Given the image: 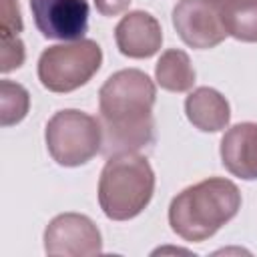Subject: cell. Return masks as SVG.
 I'll return each instance as SVG.
<instances>
[{"mask_svg": "<svg viewBox=\"0 0 257 257\" xmlns=\"http://www.w3.org/2000/svg\"><path fill=\"white\" fill-rule=\"evenodd\" d=\"M155 100L157 86L139 68L116 70L104 80L98 90V122L100 153L106 159L139 153L155 143Z\"/></svg>", "mask_w": 257, "mask_h": 257, "instance_id": "cell-1", "label": "cell"}, {"mask_svg": "<svg viewBox=\"0 0 257 257\" xmlns=\"http://www.w3.org/2000/svg\"><path fill=\"white\" fill-rule=\"evenodd\" d=\"M239 209V187L229 179L209 177L173 197L169 205V225L183 241L201 243L227 225Z\"/></svg>", "mask_w": 257, "mask_h": 257, "instance_id": "cell-2", "label": "cell"}, {"mask_svg": "<svg viewBox=\"0 0 257 257\" xmlns=\"http://www.w3.org/2000/svg\"><path fill=\"white\" fill-rule=\"evenodd\" d=\"M155 193V171L145 155L124 153L108 157L98 177V205L110 221L141 215Z\"/></svg>", "mask_w": 257, "mask_h": 257, "instance_id": "cell-3", "label": "cell"}, {"mask_svg": "<svg viewBox=\"0 0 257 257\" xmlns=\"http://www.w3.org/2000/svg\"><path fill=\"white\" fill-rule=\"evenodd\" d=\"M102 50L90 38L48 46L38 58V80L50 92H72L84 86L100 68Z\"/></svg>", "mask_w": 257, "mask_h": 257, "instance_id": "cell-4", "label": "cell"}, {"mask_svg": "<svg viewBox=\"0 0 257 257\" xmlns=\"http://www.w3.org/2000/svg\"><path fill=\"white\" fill-rule=\"evenodd\" d=\"M46 149L60 167H80L100 153L102 131L98 116L78 108L54 112L44 131Z\"/></svg>", "mask_w": 257, "mask_h": 257, "instance_id": "cell-5", "label": "cell"}, {"mask_svg": "<svg viewBox=\"0 0 257 257\" xmlns=\"http://www.w3.org/2000/svg\"><path fill=\"white\" fill-rule=\"evenodd\" d=\"M173 26L179 38L197 50L215 48L229 36L217 0H179L173 8Z\"/></svg>", "mask_w": 257, "mask_h": 257, "instance_id": "cell-6", "label": "cell"}, {"mask_svg": "<svg viewBox=\"0 0 257 257\" xmlns=\"http://www.w3.org/2000/svg\"><path fill=\"white\" fill-rule=\"evenodd\" d=\"M46 255L92 257L102 253V237L94 221L82 213H60L44 229Z\"/></svg>", "mask_w": 257, "mask_h": 257, "instance_id": "cell-7", "label": "cell"}, {"mask_svg": "<svg viewBox=\"0 0 257 257\" xmlns=\"http://www.w3.org/2000/svg\"><path fill=\"white\" fill-rule=\"evenodd\" d=\"M30 12L38 32L48 40H80L88 30L86 0H30Z\"/></svg>", "mask_w": 257, "mask_h": 257, "instance_id": "cell-8", "label": "cell"}, {"mask_svg": "<svg viewBox=\"0 0 257 257\" xmlns=\"http://www.w3.org/2000/svg\"><path fill=\"white\" fill-rule=\"evenodd\" d=\"M114 42L122 56L151 58L161 50L163 28L153 14L145 10H133L124 14L114 26Z\"/></svg>", "mask_w": 257, "mask_h": 257, "instance_id": "cell-9", "label": "cell"}, {"mask_svg": "<svg viewBox=\"0 0 257 257\" xmlns=\"http://www.w3.org/2000/svg\"><path fill=\"white\" fill-rule=\"evenodd\" d=\"M223 167L243 181L257 179V122H237L229 126L219 147Z\"/></svg>", "mask_w": 257, "mask_h": 257, "instance_id": "cell-10", "label": "cell"}, {"mask_svg": "<svg viewBox=\"0 0 257 257\" xmlns=\"http://www.w3.org/2000/svg\"><path fill=\"white\" fill-rule=\"evenodd\" d=\"M185 114L189 122L203 133H219L227 128L231 120L227 98L211 86H197L189 92L185 98Z\"/></svg>", "mask_w": 257, "mask_h": 257, "instance_id": "cell-11", "label": "cell"}, {"mask_svg": "<svg viewBox=\"0 0 257 257\" xmlns=\"http://www.w3.org/2000/svg\"><path fill=\"white\" fill-rule=\"evenodd\" d=\"M195 68L191 58L181 48H169L155 64V80L169 92H187L195 84Z\"/></svg>", "mask_w": 257, "mask_h": 257, "instance_id": "cell-12", "label": "cell"}, {"mask_svg": "<svg viewBox=\"0 0 257 257\" xmlns=\"http://www.w3.org/2000/svg\"><path fill=\"white\" fill-rule=\"evenodd\" d=\"M219 4L227 34L241 42H257V0H225Z\"/></svg>", "mask_w": 257, "mask_h": 257, "instance_id": "cell-13", "label": "cell"}, {"mask_svg": "<svg viewBox=\"0 0 257 257\" xmlns=\"http://www.w3.org/2000/svg\"><path fill=\"white\" fill-rule=\"evenodd\" d=\"M30 108V94L28 90L12 80H2L0 82V124L2 126H12L18 124Z\"/></svg>", "mask_w": 257, "mask_h": 257, "instance_id": "cell-14", "label": "cell"}, {"mask_svg": "<svg viewBox=\"0 0 257 257\" xmlns=\"http://www.w3.org/2000/svg\"><path fill=\"white\" fill-rule=\"evenodd\" d=\"M24 62V44L18 36H2V66L0 70L6 74Z\"/></svg>", "mask_w": 257, "mask_h": 257, "instance_id": "cell-15", "label": "cell"}, {"mask_svg": "<svg viewBox=\"0 0 257 257\" xmlns=\"http://www.w3.org/2000/svg\"><path fill=\"white\" fill-rule=\"evenodd\" d=\"M2 36H18L22 32V18L16 0H2Z\"/></svg>", "mask_w": 257, "mask_h": 257, "instance_id": "cell-16", "label": "cell"}, {"mask_svg": "<svg viewBox=\"0 0 257 257\" xmlns=\"http://www.w3.org/2000/svg\"><path fill=\"white\" fill-rule=\"evenodd\" d=\"M131 2L133 0H94V6L102 16H118L128 8Z\"/></svg>", "mask_w": 257, "mask_h": 257, "instance_id": "cell-17", "label": "cell"}, {"mask_svg": "<svg viewBox=\"0 0 257 257\" xmlns=\"http://www.w3.org/2000/svg\"><path fill=\"white\" fill-rule=\"evenodd\" d=\"M219 2H225V0H219Z\"/></svg>", "mask_w": 257, "mask_h": 257, "instance_id": "cell-18", "label": "cell"}]
</instances>
